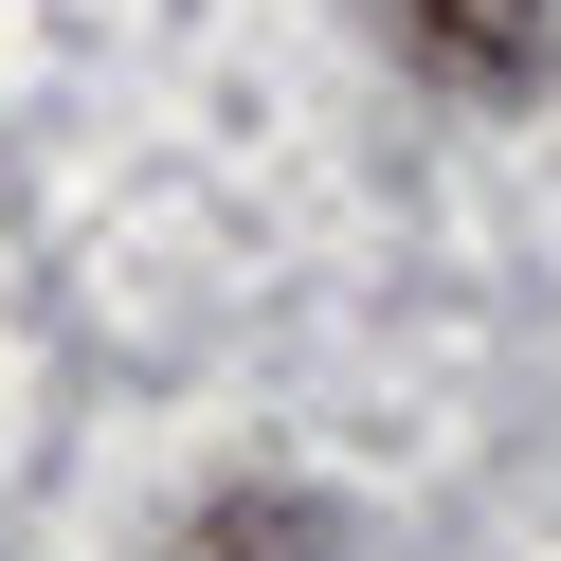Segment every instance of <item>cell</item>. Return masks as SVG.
<instances>
[{"instance_id": "6da1fadb", "label": "cell", "mask_w": 561, "mask_h": 561, "mask_svg": "<svg viewBox=\"0 0 561 561\" xmlns=\"http://www.w3.org/2000/svg\"><path fill=\"white\" fill-rule=\"evenodd\" d=\"M399 37H416V73H453V91H543L561 0H399Z\"/></svg>"}, {"instance_id": "7a4b0ae2", "label": "cell", "mask_w": 561, "mask_h": 561, "mask_svg": "<svg viewBox=\"0 0 561 561\" xmlns=\"http://www.w3.org/2000/svg\"><path fill=\"white\" fill-rule=\"evenodd\" d=\"M182 561H327V525H308V507H272V489H254V507H218V525H199Z\"/></svg>"}]
</instances>
